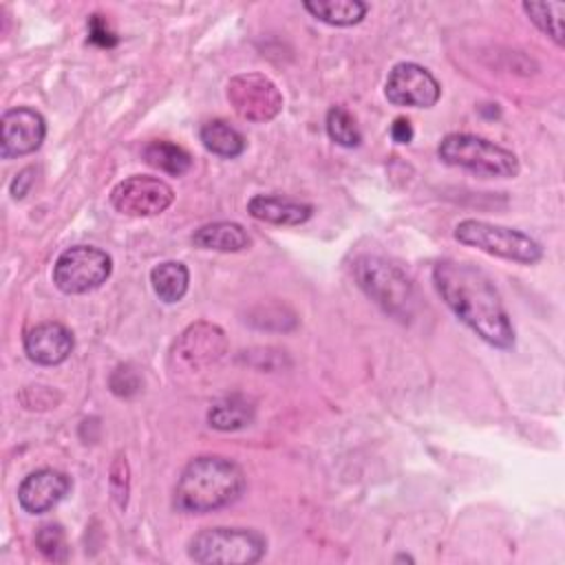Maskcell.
I'll use <instances>...</instances> for the list:
<instances>
[{
  "label": "cell",
  "mask_w": 565,
  "mask_h": 565,
  "mask_svg": "<svg viewBox=\"0 0 565 565\" xmlns=\"http://www.w3.org/2000/svg\"><path fill=\"white\" fill-rule=\"evenodd\" d=\"M433 282L448 309L494 349L514 347V327L490 276L472 263L444 258L433 267Z\"/></svg>",
  "instance_id": "obj_1"
},
{
  "label": "cell",
  "mask_w": 565,
  "mask_h": 565,
  "mask_svg": "<svg viewBox=\"0 0 565 565\" xmlns=\"http://www.w3.org/2000/svg\"><path fill=\"white\" fill-rule=\"evenodd\" d=\"M245 472L221 455H201L188 461L177 486L174 508L183 514H205L232 505L245 492Z\"/></svg>",
  "instance_id": "obj_2"
},
{
  "label": "cell",
  "mask_w": 565,
  "mask_h": 565,
  "mask_svg": "<svg viewBox=\"0 0 565 565\" xmlns=\"http://www.w3.org/2000/svg\"><path fill=\"white\" fill-rule=\"evenodd\" d=\"M437 157L446 166L468 170L481 179H512L521 170L512 150L470 132L446 135L437 146Z\"/></svg>",
  "instance_id": "obj_3"
},
{
  "label": "cell",
  "mask_w": 565,
  "mask_h": 565,
  "mask_svg": "<svg viewBox=\"0 0 565 565\" xmlns=\"http://www.w3.org/2000/svg\"><path fill=\"white\" fill-rule=\"evenodd\" d=\"M267 552V539L249 527H205L190 539L188 556L194 563L249 565Z\"/></svg>",
  "instance_id": "obj_4"
},
{
  "label": "cell",
  "mask_w": 565,
  "mask_h": 565,
  "mask_svg": "<svg viewBox=\"0 0 565 565\" xmlns=\"http://www.w3.org/2000/svg\"><path fill=\"white\" fill-rule=\"evenodd\" d=\"M455 238L461 245H468L494 258H503L521 265H534L543 258L541 243L534 241L530 234L508 225L479 221V218L459 221L455 225Z\"/></svg>",
  "instance_id": "obj_5"
},
{
  "label": "cell",
  "mask_w": 565,
  "mask_h": 565,
  "mask_svg": "<svg viewBox=\"0 0 565 565\" xmlns=\"http://www.w3.org/2000/svg\"><path fill=\"white\" fill-rule=\"evenodd\" d=\"M353 276L360 289L395 318L411 316L415 289L411 278L382 256L364 254L353 265Z\"/></svg>",
  "instance_id": "obj_6"
},
{
  "label": "cell",
  "mask_w": 565,
  "mask_h": 565,
  "mask_svg": "<svg viewBox=\"0 0 565 565\" xmlns=\"http://www.w3.org/2000/svg\"><path fill=\"white\" fill-rule=\"evenodd\" d=\"M113 271V258L93 245L64 249L53 265V282L62 294L77 296L99 289Z\"/></svg>",
  "instance_id": "obj_7"
},
{
  "label": "cell",
  "mask_w": 565,
  "mask_h": 565,
  "mask_svg": "<svg viewBox=\"0 0 565 565\" xmlns=\"http://www.w3.org/2000/svg\"><path fill=\"white\" fill-rule=\"evenodd\" d=\"M227 102L234 113L252 124H265L280 115L282 93L274 79L263 73H238L227 82Z\"/></svg>",
  "instance_id": "obj_8"
},
{
  "label": "cell",
  "mask_w": 565,
  "mask_h": 565,
  "mask_svg": "<svg viewBox=\"0 0 565 565\" xmlns=\"http://www.w3.org/2000/svg\"><path fill=\"white\" fill-rule=\"evenodd\" d=\"M227 353L225 331L214 322H192L183 329V333L172 344V362L174 366L199 373L223 360Z\"/></svg>",
  "instance_id": "obj_9"
},
{
  "label": "cell",
  "mask_w": 565,
  "mask_h": 565,
  "mask_svg": "<svg viewBox=\"0 0 565 565\" xmlns=\"http://www.w3.org/2000/svg\"><path fill=\"white\" fill-rule=\"evenodd\" d=\"M174 201V190L159 177L132 174L110 192V203L126 216H157Z\"/></svg>",
  "instance_id": "obj_10"
},
{
  "label": "cell",
  "mask_w": 565,
  "mask_h": 565,
  "mask_svg": "<svg viewBox=\"0 0 565 565\" xmlns=\"http://www.w3.org/2000/svg\"><path fill=\"white\" fill-rule=\"evenodd\" d=\"M384 95L393 106L430 108L439 102L441 86L428 68L415 62H397L388 71Z\"/></svg>",
  "instance_id": "obj_11"
},
{
  "label": "cell",
  "mask_w": 565,
  "mask_h": 565,
  "mask_svg": "<svg viewBox=\"0 0 565 565\" xmlns=\"http://www.w3.org/2000/svg\"><path fill=\"white\" fill-rule=\"evenodd\" d=\"M0 130L2 159H15L35 152L42 146L46 137V121L35 108L15 106L2 113Z\"/></svg>",
  "instance_id": "obj_12"
},
{
  "label": "cell",
  "mask_w": 565,
  "mask_h": 565,
  "mask_svg": "<svg viewBox=\"0 0 565 565\" xmlns=\"http://www.w3.org/2000/svg\"><path fill=\"white\" fill-rule=\"evenodd\" d=\"M71 477L55 468H40L29 472L18 486V503L29 514H44L53 510L68 492Z\"/></svg>",
  "instance_id": "obj_13"
},
{
  "label": "cell",
  "mask_w": 565,
  "mask_h": 565,
  "mask_svg": "<svg viewBox=\"0 0 565 565\" xmlns=\"http://www.w3.org/2000/svg\"><path fill=\"white\" fill-rule=\"evenodd\" d=\"M75 347L73 333L62 322L49 320L31 327L24 335V353L40 366L62 364Z\"/></svg>",
  "instance_id": "obj_14"
},
{
  "label": "cell",
  "mask_w": 565,
  "mask_h": 565,
  "mask_svg": "<svg viewBox=\"0 0 565 565\" xmlns=\"http://www.w3.org/2000/svg\"><path fill=\"white\" fill-rule=\"evenodd\" d=\"M247 212L256 221L269 225H302L311 218L313 207L305 201H296L280 194H254L247 201Z\"/></svg>",
  "instance_id": "obj_15"
},
{
  "label": "cell",
  "mask_w": 565,
  "mask_h": 565,
  "mask_svg": "<svg viewBox=\"0 0 565 565\" xmlns=\"http://www.w3.org/2000/svg\"><path fill=\"white\" fill-rule=\"evenodd\" d=\"M192 245L199 249H212V252H243L252 245V238L247 230L236 221H214L207 225H201L192 234Z\"/></svg>",
  "instance_id": "obj_16"
},
{
  "label": "cell",
  "mask_w": 565,
  "mask_h": 565,
  "mask_svg": "<svg viewBox=\"0 0 565 565\" xmlns=\"http://www.w3.org/2000/svg\"><path fill=\"white\" fill-rule=\"evenodd\" d=\"M254 415H256L254 402L241 393H234V395H225V397L216 399L210 406L207 424L216 430L232 433V430H241V428L249 426L254 422Z\"/></svg>",
  "instance_id": "obj_17"
},
{
  "label": "cell",
  "mask_w": 565,
  "mask_h": 565,
  "mask_svg": "<svg viewBox=\"0 0 565 565\" xmlns=\"http://www.w3.org/2000/svg\"><path fill=\"white\" fill-rule=\"evenodd\" d=\"M199 139L205 146V150H210L216 157L223 159H236L245 152V137L230 126L225 119H210L201 126L199 130Z\"/></svg>",
  "instance_id": "obj_18"
},
{
  "label": "cell",
  "mask_w": 565,
  "mask_h": 565,
  "mask_svg": "<svg viewBox=\"0 0 565 565\" xmlns=\"http://www.w3.org/2000/svg\"><path fill=\"white\" fill-rule=\"evenodd\" d=\"M305 11L331 26H353L362 22L369 7L360 0H305Z\"/></svg>",
  "instance_id": "obj_19"
},
{
  "label": "cell",
  "mask_w": 565,
  "mask_h": 565,
  "mask_svg": "<svg viewBox=\"0 0 565 565\" xmlns=\"http://www.w3.org/2000/svg\"><path fill=\"white\" fill-rule=\"evenodd\" d=\"M150 285L159 300L172 305V302H179L188 294L190 271L179 260H163L152 267Z\"/></svg>",
  "instance_id": "obj_20"
},
{
  "label": "cell",
  "mask_w": 565,
  "mask_h": 565,
  "mask_svg": "<svg viewBox=\"0 0 565 565\" xmlns=\"http://www.w3.org/2000/svg\"><path fill=\"white\" fill-rule=\"evenodd\" d=\"M141 157L148 166H152L170 177H181L192 168L190 152L168 139H154V141L146 143L141 150Z\"/></svg>",
  "instance_id": "obj_21"
},
{
  "label": "cell",
  "mask_w": 565,
  "mask_h": 565,
  "mask_svg": "<svg viewBox=\"0 0 565 565\" xmlns=\"http://www.w3.org/2000/svg\"><path fill=\"white\" fill-rule=\"evenodd\" d=\"M521 7L545 35H550L558 46H563V2H523Z\"/></svg>",
  "instance_id": "obj_22"
},
{
  "label": "cell",
  "mask_w": 565,
  "mask_h": 565,
  "mask_svg": "<svg viewBox=\"0 0 565 565\" xmlns=\"http://www.w3.org/2000/svg\"><path fill=\"white\" fill-rule=\"evenodd\" d=\"M324 126H327L329 139L342 148H358L362 143V132L353 115L344 106H331L327 110Z\"/></svg>",
  "instance_id": "obj_23"
},
{
  "label": "cell",
  "mask_w": 565,
  "mask_h": 565,
  "mask_svg": "<svg viewBox=\"0 0 565 565\" xmlns=\"http://www.w3.org/2000/svg\"><path fill=\"white\" fill-rule=\"evenodd\" d=\"M35 545L42 552V556H46L49 561L64 563L68 558L66 534L57 523H44L35 534Z\"/></svg>",
  "instance_id": "obj_24"
},
{
  "label": "cell",
  "mask_w": 565,
  "mask_h": 565,
  "mask_svg": "<svg viewBox=\"0 0 565 565\" xmlns=\"http://www.w3.org/2000/svg\"><path fill=\"white\" fill-rule=\"evenodd\" d=\"M113 501L119 510H126L128 494H130V466L126 459V452H117L110 463V477H108Z\"/></svg>",
  "instance_id": "obj_25"
},
{
  "label": "cell",
  "mask_w": 565,
  "mask_h": 565,
  "mask_svg": "<svg viewBox=\"0 0 565 565\" xmlns=\"http://www.w3.org/2000/svg\"><path fill=\"white\" fill-rule=\"evenodd\" d=\"M110 391L119 397H132L141 391V377L130 364H121L110 373Z\"/></svg>",
  "instance_id": "obj_26"
},
{
  "label": "cell",
  "mask_w": 565,
  "mask_h": 565,
  "mask_svg": "<svg viewBox=\"0 0 565 565\" xmlns=\"http://www.w3.org/2000/svg\"><path fill=\"white\" fill-rule=\"evenodd\" d=\"M88 42L95 44V46H99V49H113V46L119 42V38H117V33L110 29V24L106 22L104 15L93 13V15L88 18Z\"/></svg>",
  "instance_id": "obj_27"
},
{
  "label": "cell",
  "mask_w": 565,
  "mask_h": 565,
  "mask_svg": "<svg viewBox=\"0 0 565 565\" xmlns=\"http://www.w3.org/2000/svg\"><path fill=\"white\" fill-rule=\"evenodd\" d=\"M33 181H35V168H33V166H29V168L20 170V172L15 174V179L11 181V185H9V192H11V196H13L15 201L24 199V196L29 194V190H31Z\"/></svg>",
  "instance_id": "obj_28"
},
{
  "label": "cell",
  "mask_w": 565,
  "mask_h": 565,
  "mask_svg": "<svg viewBox=\"0 0 565 565\" xmlns=\"http://www.w3.org/2000/svg\"><path fill=\"white\" fill-rule=\"evenodd\" d=\"M413 135H415V130H413V126H411V121H408L406 117H397V119L391 124V137H393V141H397V143H411V141H413Z\"/></svg>",
  "instance_id": "obj_29"
},
{
  "label": "cell",
  "mask_w": 565,
  "mask_h": 565,
  "mask_svg": "<svg viewBox=\"0 0 565 565\" xmlns=\"http://www.w3.org/2000/svg\"><path fill=\"white\" fill-rule=\"evenodd\" d=\"M399 561H406V563H413V556H408V554H399V556H395V563H399Z\"/></svg>",
  "instance_id": "obj_30"
}]
</instances>
